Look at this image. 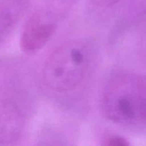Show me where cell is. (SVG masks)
Here are the masks:
<instances>
[{
    "instance_id": "cell-8",
    "label": "cell",
    "mask_w": 146,
    "mask_h": 146,
    "mask_svg": "<svg viewBox=\"0 0 146 146\" xmlns=\"http://www.w3.org/2000/svg\"><path fill=\"white\" fill-rule=\"evenodd\" d=\"M104 145L109 146H125L129 145L126 139L121 136H114L109 137L106 141H104Z\"/></svg>"
},
{
    "instance_id": "cell-5",
    "label": "cell",
    "mask_w": 146,
    "mask_h": 146,
    "mask_svg": "<svg viewBox=\"0 0 146 146\" xmlns=\"http://www.w3.org/2000/svg\"><path fill=\"white\" fill-rule=\"evenodd\" d=\"M31 3L32 0H0V47L12 35Z\"/></svg>"
},
{
    "instance_id": "cell-1",
    "label": "cell",
    "mask_w": 146,
    "mask_h": 146,
    "mask_svg": "<svg viewBox=\"0 0 146 146\" xmlns=\"http://www.w3.org/2000/svg\"><path fill=\"white\" fill-rule=\"evenodd\" d=\"M100 106L111 123L131 131H145L146 75L129 71L113 74L104 86Z\"/></svg>"
},
{
    "instance_id": "cell-2",
    "label": "cell",
    "mask_w": 146,
    "mask_h": 146,
    "mask_svg": "<svg viewBox=\"0 0 146 146\" xmlns=\"http://www.w3.org/2000/svg\"><path fill=\"white\" fill-rule=\"evenodd\" d=\"M97 48L86 39L66 41L47 56L41 68V81L54 94H66L81 88L95 66Z\"/></svg>"
},
{
    "instance_id": "cell-7",
    "label": "cell",
    "mask_w": 146,
    "mask_h": 146,
    "mask_svg": "<svg viewBox=\"0 0 146 146\" xmlns=\"http://www.w3.org/2000/svg\"><path fill=\"white\" fill-rule=\"evenodd\" d=\"M125 0H91V3L94 7L98 9H109L116 7Z\"/></svg>"
},
{
    "instance_id": "cell-6",
    "label": "cell",
    "mask_w": 146,
    "mask_h": 146,
    "mask_svg": "<svg viewBox=\"0 0 146 146\" xmlns=\"http://www.w3.org/2000/svg\"><path fill=\"white\" fill-rule=\"evenodd\" d=\"M80 0H41L36 9L52 21H60L76 5Z\"/></svg>"
},
{
    "instance_id": "cell-4",
    "label": "cell",
    "mask_w": 146,
    "mask_h": 146,
    "mask_svg": "<svg viewBox=\"0 0 146 146\" xmlns=\"http://www.w3.org/2000/svg\"><path fill=\"white\" fill-rule=\"evenodd\" d=\"M58 24L34 10L26 22L20 38V45L27 54H34L42 49L51 39Z\"/></svg>"
},
{
    "instance_id": "cell-9",
    "label": "cell",
    "mask_w": 146,
    "mask_h": 146,
    "mask_svg": "<svg viewBox=\"0 0 146 146\" xmlns=\"http://www.w3.org/2000/svg\"><path fill=\"white\" fill-rule=\"evenodd\" d=\"M141 56H142L143 61L144 62H145V64H146V43L144 44L142 49H141Z\"/></svg>"
},
{
    "instance_id": "cell-3",
    "label": "cell",
    "mask_w": 146,
    "mask_h": 146,
    "mask_svg": "<svg viewBox=\"0 0 146 146\" xmlns=\"http://www.w3.org/2000/svg\"><path fill=\"white\" fill-rule=\"evenodd\" d=\"M28 95L24 81L0 79V145H11L22 138L28 120Z\"/></svg>"
}]
</instances>
